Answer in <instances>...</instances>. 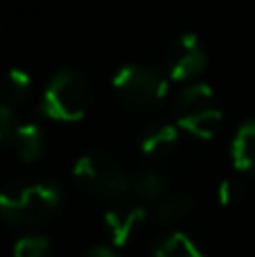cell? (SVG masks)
I'll use <instances>...</instances> for the list:
<instances>
[{
	"instance_id": "cell-1",
	"label": "cell",
	"mask_w": 255,
	"mask_h": 257,
	"mask_svg": "<svg viewBox=\"0 0 255 257\" xmlns=\"http://www.w3.org/2000/svg\"><path fill=\"white\" fill-rule=\"evenodd\" d=\"M61 201V187L52 181H14L0 190V217L12 226H39L59 212Z\"/></svg>"
},
{
	"instance_id": "cell-2",
	"label": "cell",
	"mask_w": 255,
	"mask_h": 257,
	"mask_svg": "<svg viewBox=\"0 0 255 257\" xmlns=\"http://www.w3.org/2000/svg\"><path fill=\"white\" fill-rule=\"evenodd\" d=\"M176 126L192 133L194 138L210 140L224 126V111L217 104V95L210 84H190L174 99Z\"/></svg>"
},
{
	"instance_id": "cell-3",
	"label": "cell",
	"mask_w": 255,
	"mask_h": 257,
	"mask_svg": "<svg viewBox=\"0 0 255 257\" xmlns=\"http://www.w3.org/2000/svg\"><path fill=\"white\" fill-rule=\"evenodd\" d=\"M93 99V88L86 75L72 68H63L52 77L41 97V111L57 122H77L86 115Z\"/></svg>"
},
{
	"instance_id": "cell-4",
	"label": "cell",
	"mask_w": 255,
	"mask_h": 257,
	"mask_svg": "<svg viewBox=\"0 0 255 257\" xmlns=\"http://www.w3.org/2000/svg\"><path fill=\"white\" fill-rule=\"evenodd\" d=\"M77 185L84 192L99 199H115L129 192V178L122 169V163L108 151H88L75 163L72 169Z\"/></svg>"
},
{
	"instance_id": "cell-5",
	"label": "cell",
	"mask_w": 255,
	"mask_h": 257,
	"mask_svg": "<svg viewBox=\"0 0 255 257\" xmlns=\"http://www.w3.org/2000/svg\"><path fill=\"white\" fill-rule=\"evenodd\" d=\"M117 102L131 111H152L165 99L167 79L152 66H126L113 77Z\"/></svg>"
},
{
	"instance_id": "cell-6",
	"label": "cell",
	"mask_w": 255,
	"mask_h": 257,
	"mask_svg": "<svg viewBox=\"0 0 255 257\" xmlns=\"http://www.w3.org/2000/svg\"><path fill=\"white\" fill-rule=\"evenodd\" d=\"M208 66V54L194 34H181L167 45L165 68L172 79L188 81L199 77Z\"/></svg>"
},
{
	"instance_id": "cell-7",
	"label": "cell",
	"mask_w": 255,
	"mask_h": 257,
	"mask_svg": "<svg viewBox=\"0 0 255 257\" xmlns=\"http://www.w3.org/2000/svg\"><path fill=\"white\" fill-rule=\"evenodd\" d=\"M145 219H147V212L138 203H117L104 214L106 230L111 232L115 246L129 244L136 232L140 230V226L145 223Z\"/></svg>"
},
{
	"instance_id": "cell-8",
	"label": "cell",
	"mask_w": 255,
	"mask_h": 257,
	"mask_svg": "<svg viewBox=\"0 0 255 257\" xmlns=\"http://www.w3.org/2000/svg\"><path fill=\"white\" fill-rule=\"evenodd\" d=\"M179 145V126L176 122H149L138 136V147L149 158H163L172 154Z\"/></svg>"
},
{
	"instance_id": "cell-9",
	"label": "cell",
	"mask_w": 255,
	"mask_h": 257,
	"mask_svg": "<svg viewBox=\"0 0 255 257\" xmlns=\"http://www.w3.org/2000/svg\"><path fill=\"white\" fill-rule=\"evenodd\" d=\"M230 158L237 172L255 176V120L244 122L237 128L230 145Z\"/></svg>"
},
{
	"instance_id": "cell-10",
	"label": "cell",
	"mask_w": 255,
	"mask_h": 257,
	"mask_svg": "<svg viewBox=\"0 0 255 257\" xmlns=\"http://www.w3.org/2000/svg\"><path fill=\"white\" fill-rule=\"evenodd\" d=\"M129 190L143 201H161L167 196L170 178L158 169H143L129 178Z\"/></svg>"
},
{
	"instance_id": "cell-11",
	"label": "cell",
	"mask_w": 255,
	"mask_h": 257,
	"mask_svg": "<svg viewBox=\"0 0 255 257\" xmlns=\"http://www.w3.org/2000/svg\"><path fill=\"white\" fill-rule=\"evenodd\" d=\"M194 212V201L188 194H167L154 205V221L161 226H170V223L183 221Z\"/></svg>"
},
{
	"instance_id": "cell-12",
	"label": "cell",
	"mask_w": 255,
	"mask_h": 257,
	"mask_svg": "<svg viewBox=\"0 0 255 257\" xmlns=\"http://www.w3.org/2000/svg\"><path fill=\"white\" fill-rule=\"evenodd\" d=\"M12 145L16 149L18 158L32 163V160H39L43 156L45 149V140H43V131L36 124L27 122V124H18L16 131L12 136Z\"/></svg>"
},
{
	"instance_id": "cell-13",
	"label": "cell",
	"mask_w": 255,
	"mask_h": 257,
	"mask_svg": "<svg viewBox=\"0 0 255 257\" xmlns=\"http://www.w3.org/2000/svg\"><path fill=\"white\" fill-rule=\"evenodd\" d=\"M152 257H206L199 250V246L194 244L190 237H185L183 232H172L165 239H161L154 248Z\"/></svg>"
},
{
	"instance_id": "cell-14",
	"label": "cell",
	"mask_w": 255,
	"mask_h": 257,
	"mask_svg": "<svg viewBox=\"0 0 255 257\" xmlns=\"http://www.w3.org/2000/svg\"><path fill=\"white\" fill-rule=\"evenodd\" d=\"M32 90V79L25 70H18V68H12V70L5 75L3 79V97L5 104H21L30 97Z\"/></svg>"
},
{
	"instance_id": "cell-15",
	"label": "cell",
	"mask_w": 255,
	"mask_h": 257,
	"mask_svg": "<svg viewBox=\"0 0 255 257\" xmlns=\"http://www.w3.org/2000/svg\"><path fill=\"white\" fill-rule=\"evenodd\" d=\"M248 196V185L242 178H224L217 187V199H219L221 205L226 208H233V205L244 203Z\"/></svg>"
},
{
	"instance_id": "cell-16",
	"label": "cell",
	"mask_w": 255,
	"mask_h": 257,
	"mask_svg": "<svg viewBox=\"0 0 255 257\" xmlns=\"http://www.w3.org/2000/svg\"><path fill=\"white\" fill-rule=\"evenodd\" d=\"M48 253H50V241L39 235L23 237L14 246V257H48Z\"/></svg>"
},
{
	"instance_id": "cell-17",
	"label": "cell",
	"mask_w": 255,
	"mask_h": 257,
	"mask_svg": "<svg viewBox=\"0 0 255 257\" xmlns=\"http://www.w3.org/2000/svg\"><path fill=\"white\" fill-rule=\"evenodd\" d=\"M16 115L9 104H0V147L12 142V136L16 131Z\"/></svg>"
},
{
	"instance_id": "cell-18",
	"label": "cell",
	"mask_w": 255,
	"mask_h": 257,
	"mask_svg": "<svg viewBox=\"0 0 255 257\" xmlns=\"http://www.w3.org/2000/svg\"><path fill=\"white\" fill-rule=\"evenodd\" d=\"M81 257H117L113 253L111 248H106V246H93V248H88Z\"/></svg>"
}]
</instances>
